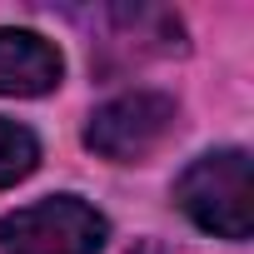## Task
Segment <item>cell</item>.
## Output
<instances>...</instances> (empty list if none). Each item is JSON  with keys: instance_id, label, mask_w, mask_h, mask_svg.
<instances>
[{"instance_id": "obj_3", "label": "cell", "mask_w": 254, "mask_h": 254, "mask_svg": "<svg viewBox=\"0 0 254 254\" xmlns=\"http://www.w3.org/2000/svg\"><path fill=\"white\" fill-rule=\"evenodd\" d=\"M175 120H180V105L160 90H125L115 100H105L90 125H85V145L100 155V160H115V165H140L145 155H155L170 135H175Z\"/></svg>"}, {"instance_id": "obj_4", "label": "cell", "mask_w": 254, "mask_h": 254, "mask_svg": "<svg viewBox=\"0 0 254 254\" xmlns=\"http://www.w3.org/2000/svg\"><path fill=\"white\" fill-rule=\"evenodd\" d=\"M65 75L60 50L35 35V30H15V25H0V95H50Z\"/></svg>"}, {"instance_id": "obj_2", "label": "cell", "mask_w": 254, "mask_h": 254, "mask_svg": "<svg viewBox=\"0 0 254 254\" xmlns=\"http://www.w3.org/2000/svg\"><path fill=\"white\" fill-rule=\"evenodd\" d=\"M110 224L80 194H50L0 219V254H100Z\"/></svg>"}, {"instance_id": "obj_5", "label": "cell", "mask_w": 254, "mask_h": 254, "mask_svg": "<svg viewBox=\"0 0 254 254\" xmlns=\"http://www.w3.org/2000/svg\"><path fill=\"white\" fill-rule=\"evenodd\" d=\"M40 165V140L15 120H0V190L20 185L25 175H35Z\"/></svg>"}, {"instance_id": "obj_1", "label": "cell", "mask_w": 254, "mask_h": 254, "mask_svg": "<svg viewBox=\"0 0 254 254\" xmlns=\"http://www.w3.org/2000/svg\"><path fill=\"white\" fill-rule=\"evenodd\" d=\"M175 204L219 239H249L254 229V175L249 150H209L175 180Z\"/></svg>"}]
</instances>
